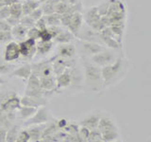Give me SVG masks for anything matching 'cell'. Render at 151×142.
Here are the masks:
<instances>
[{
  "label": "cell",
  "mask_w": 151,
  "mask_h": 142,
  "mask_svg": "<svg viewBox=\"0 0 151 142\" xmlns=\"http://www.w3.org/2000/svg\"><path fill=\"white\" fill-rule=\"evenodd\" d=\"M83 74V91L89 95L99 96L105 90L103 85L101 68L93 64L88 58L78 57Z\"/></svg>",
  "instance_id": "1"
},
{
  "label": "cell",
  "mask_w": 151,
  "mask_h": 142,
  "mask_svg": "<svg viewBox=\"0 0 151 142\" xmlns=\"http://www.w3.org/2000/svg\"><path fill=\"white\" fill-rule=\"evenodd\" d=\"M130 62L127 56L118 58L114 63L101 68L104 90L115 86L126 78L130 70Z\"/></svg>",
  "instance_id": "2"
},
{
  "label": "cell",
  "mask_w": 151,
  "mask_h": 142,
  "mask_svg": "<svg viewBox=\"0 0 151 142\" xmlns=\"http://www.w3.org/2000/svg\"><path fill=\"white\" fill-rule=\"evenodd\" d=\"M123 56H126L123 49H111L106 47L105 49H103L102 51L92 56L91 58H89V60L91 61L93 64H96L98 67L102 68L106 65L111 64L112 63H114L118 58H120V57H123Z\"/></svg>",
  "instance_id": "3"
},
{
  "label": "cell",
  "mask_w": 151,
  "mask_h": 142,
  "mask_svg": "<svg viewBox=\"0 0 151 142\" xmlns=\"http://www.w3.org/2000/svg\"><path fill=\"white\" fill-rule=\"evenodd\" d=\"M74 44L76 46V49H77L78 57H82V58L88 59L106 49V46L97 44V43L80 40L78 39V38H76L74 40Z\"/></svg>",
  "instance_id": "4"
},
{
  "label": "cell",
  "mask_w": 151,
  "mask_h": 142,
  "mask_svg": "<svg viewBox=\"0 0 151 142\" xmlns=\"http://www.w3.org/2000/svg\"><path fill=\"white\" fill-rule=\"evenodd\" d=\"M82 16L85 25L93 28V30L100 32L105 28L101 21V16L97 12L96 6H92L86 9L82 13Z\"/></svg>",
  "instance_id": "5"
},
{
  "label": "cell",
  "mask_w": 151,
  "mask_h": 142,
  "mask_svg": "<svg viewBox=\"0 0 151 142\" xmlns=\"http://www.w3.org/2000/svg\"><path fill=\"white\" fill-rule=\"evenodd\" d=\"M50 120V113L46 106H41L37 109L36 113L31 117L27 120L24 123V126H32V125H41L46 124Z\"/></svg>",
  "instance_id": "6"
},
{
  "label": "cell",
  "mask_w": 151,
  "mask_h": 142,
  "mask_svg": "<svg viewBox=\"0 0 151 142\" xmlns=\"http://www.w3.org/2000/svg\"><path fill=\"white\" fill-rule=\"evenodd\" d=\"M36 42L30 38H26L19 43L21 58L26 61H31L36 57Z\"/></svg>",
  "instance_id": "7"
},
{
  "label": "cell",
  "mask_w": 151,
  "mask_h": 142,
  "mask_svg": "<svg viewBox=\"0 0 151 142\" xmlns=\"http://www.w3.org/2000/svg\"><path fill=\"white\" fill-rule=\"evenodd\" d=\"M53 59H54V57H52L50 59L38 62V63H35V64H31L32 71L39 78L55 76L54 72H53V67H52V62H53Z\"/></svg>",
  "instance_id": "8"
},
{
  "label": "cell",
  "mask_w": 151,
  "mask_h": 142,
  "mask_svg": "<svg viewBox=\"0 0 151 142\" xmlns=\"http://www.w3.org/2000/svg\"><path fill=\"white\" fill-rule=\"evenodd\" d=\"M21 58L20 55V47H19V43L16 41H11L8 44L5 45L2 59L8 63H14Z\"/></svg>",
  "instance_id": "9"
},
{
  "label": "cell",
  "mask_w": 151,
  "mask_h": 142,
  "mask_svg": "<svg viewBox=\"0 0 151 142\" xmlns=\"http://www.w3.org/2000/svg\"><path fill=\"white\" fill-rule=\"evenodd\" d=\"M97 130L100 132V134H104V133H108V132L119 131L114 118L112 117V116L110 113H106V112H103L100 120H99Z\"/></svg>",
  "instance_id": "10"
},
{
  "label": "cell",
  "mask_w": 151,
  "mask_h": 142,
  "mask_svg": "<svg viewBox=\"0 0 151 142\" xmlns=\"http://www.w3.org/2000/svg\"><path fill=\"white\" fill-rule=\"evenodd\" d=\"M102 114L103 112L100 110H94L91 113H89L88 115L85 116L82 120L78 122V125L87 128L90 131L96 130L97 129L98 122L102 116Z\"/></svg>",
  "instance_id": "11"
},
{
  "label": "cell",
  "mask_w": 151,
  "mask_h": 142,
  "mask_svg": "<svg viewBox=\"0 0 151 142\" xmlns=\"http://www.w3.org/2000/svg\"><path fill=\"white\" fill-rule=\"evenodd\" d=\"M76 38H78V39H80V40H84V41L97 43V44L102 45L100 32L93 30V28L88 27L87 25H85V24H83L81 30H79L78 34L76 36Z\"/></svg>",
  "instance_id": "12"
},
{
  "label": "cell",
  "mask_w": 151,
  "mask_h": 142,
  "mask_svg": "<svg viewBox=\"0 0 151 142\" xmlns=\"http://www.w3.org/2000/svg\"><path fill=\"white\" fill-rule=\"evenodd\" d=\"M55 55L57 57H60V58L67 59V60H71L78 57L77 49H76V46L74 44V42L68 43V44L59 45L58 47H57Z\"/></svg>",
  "instance_id": "13"
},
{
  "label": "cell",
  "mask_w": 151,
  "mask_h": 142,
  "mask_svg": "<svg viewBox=\"0 0 151 142\" xmlns=\"http://www.w3.org/2000/svg\"><path fill=\"white\" fill-rule=\"evenodd\" d=\"M21 106L20 98L18 97V95L12 91L11 95L5 99L0 105V110L4 112H13L17 111Z\"/></svg>",
  "instance_id": "14"
},
{
  "label": "cell",
  "mask_w": 151,
  "mask_h": 142,
  "mask_svg": "<svg viewBox=\"0 0 151 142\" xmlns=\"http://www.w3.org/2000/svg\"><path fill=\"white\" fill-rule=\"evenodd\" d=\"M83 24H84V21H83L82 12H76L72 14V16L70 18V21L66 28H67V30L76 37L78 34L79 30H81Z\"/></svg>",
  "instance_id": "15"
},
{
  "label": "cell",
  "mask_w": 151,
  "mask_h": 142,
  "mask_svg": "<svg viewBox=\"0 0 151 142\" xmlns=\"http://www.w3.org/2000/svg\"><path fill=\"white\" fill-rule=\"evenodd\" d=\"M56 93H60L70 87L71 84V74L69 67L65 69L61 74L56 76Z\"/></svg>",
  "instance_id": "16"
},
{
  "label": "cell",
  "mask_w": 151,
  "mask_h": 142,
  "mask_svg": "<svg viewBox=\"0 0 151 142\" xmlns=\"http://www.w3.org/2000/svg\"><path fill=\"white\" fill-rule=\"evenodd\" d=\"M31 73H32L31 64L26 63V64H22L21 66H18V67L14 68L12 72L9 76V78L16 77V78H20V79L25 80V82H27Z\"/></svg>",
  "instance_id": "17"
},
{
  "label": "cell",
  "mask_w": 151,
  "mask_h": 142,
  "mask_svg": "<svg viewBox=\"0 0 151 142\" xmlns=\"http://www.w3.org/2000/svg\"><path fill=\"white\" fill-rule=\"evenodd\" d=\"M55 43L53 41H42L38 40L36 42V56L45 57L53 49Z\"/></svg>",
  "instance_id": "18"
},
{
  "label": "cell",
  "mask_w": 151,
  "mask_h": 142,
  "mask_svg": "<svg viewBox=\"0 0 151 142\" xmlns=\"http://www.w3.org/2000/svg\"><path fill=\"white\" fill-rule=\"evenodd\" d=\"M76 39L74 34H72L67 28H60V30L57 33V35L54 37L53 42L56 44L60 45V44H68V43H72Z\"/></svg>",
  "instance_id": "19"
},
{
  "label": "cell",
  "mask_w": 151,
  "mask_h": 142,
  "mask_svg": "<svg viewBox=\"0 0 151 142\" xmlns=\"http://www.w3.org/2000/svg\"><path fill=\"white\" fill-rule=\"evenodd\" d=\"M27 30L28 28L25 26L21 25L20 23L18 25L14 26L12 28V30L11 33L12 35V39L16 42H21L24 39L27 38Z\"/></svg>",
  "instance_id": "20"
},
{
  "label": "cell",
  "mask_w": 151,
  "mask_h": 142,
  "mask_svg": "<svg viewBox=\"0 0 151 142\" xmlns=\"http://www.w3.org/2000/svg\"><path fill=\"white\" fill-rule=\"evenodd\" d=\"M20 102H21L22 106L34 107V108L45 106L47 103V101H42V99H38L32 98L29 96H26V95H24L22 98H20Z\"/></svg>",
  "instance_id": "21"
},
{
  "label": "cell",
  "mask_w": 151,
  "mask_h": 142,
  "mask_svg": "<svg viewBox=\"0 0 151 142\" xmlns=\"http://www.w3.org/2000/svg\"><path fill=\"white\" fill-rule=\"evenodd\" d=\"M40 87L42 90H45V91L56 93V78H55V76L40 78Z\"/></svg>",
  "instance_id": "22"
},
{
  "label": "cell",
  "mask_w": 151,
  "mask_h": 142,
  "mask_svg": "<svg viewBox=\"0 0 151 142\" xmlns=\"http://www.w3.org/2000/svg\"><path fill=\"white\" fill-rule=\"evenodd\" d=\"M45 124L28 126V129H27V132L29 135L30 141L36 142L37 140H39L42 135V132L45 130Z\"/></svg>",
  "instance_id": "23"
},
{
  "label": "cell",
  "mask_w": 151,
  "mask_h": 142,
  "mask_svg": "<svg viewBox=\"0 0 151 142\" xmlns=\"http://www.w3.org/2000/svg\"><path fill=\"white\" fill-rule=\"evenodd\" d=\"M38 108H34V107H27V106H20V108L16 111L17 112V117L20 120H27L29 117H31L34 114L36 113Z\"/></svg>",
  "instance_id": "24"
},
{
  "label": "cell",
  "mask_w": 151,
  "mask_h": 142,
  "mask_svg": "<svg viewBox=\"0 0 151 142\" xmlns=\"http://www.w3.org/2000/svg\"><path fill=\"white\" fill-rule=\"evenodd\" d=\"M21 4L23 15H28L32 11L40 7V2L37 1V0H23Z\"/></svg>",
  "instance_id": "25"
},
{
  "label": "cell",
  "mask_w": 151,
  "mask_h": 142,
  "mask_svg": "<svg viewBox=\"0 0 151 142\" xmlns=\"http://www.w3.org/2000/svg\"><path fill=\"white\" fill-rule=\"evenodd\" d=\"M21 126L17 124H12L6 133V142H14L16 140L19 133L21 132Z\"/></svg>",
  "instance_id": "26"
},
{
  "label": "cell",
  "mask_w": 151,
  "mask_h": 142,
  "mask_svg": "<svg viewBox=\"0 0 151 142\" xmlns=\"http://www.w3.org/2000/svg\"><path fill=\"white\" fill-rule=\"evenodd\" d=\"M27 86L26 90H31V89H36V88H40V78L33 72L30 74L29 78L27 79L26 82Z\"/></svg>",
  "instance_id": "27"
},
{
  "label": "cell",
  "mask_w": 151,
  "mask_h": 142,
  "mask_svg": "<svg viewBox=\"0 0 151 142\" xmlns=\"http://www.w3.org/2000/svg\"><path fill=\"white\" fill-rule=\"evenodd\" d=\"M16 67V64L12 63H8V62L4 61L2 58L0 59V75H9L13 69Z\"/></svg>",
  "instance_id": "28"
},
{
  "label": "cell",
  "mask_w": 151,
  "mask_h": 142,
  "mask_svg": "<svg viewBox=\"0 0 151 142\" xmlns=\"http://www.w3.org/2000/svg\"><path fill=\"white\" fill-rule=\"evenodd\" d=\"M47 27H55V26H60V16L58 13H51L48 15H44Z\"/></svg>",
  "instance_id": "29"
},
{
  "label": "cell",
  "mask_w": 151,
  "mask_h": 142,
  "mask_svg": "<svg viewBox=\"0 0 151 142\" xmlns=\"http://www.w3.org/2000/svg\"><path fill=\"white\" fill-rule=\"evenodd\" d=\"M9 13L13 17H15L17 19H21V17L23 16L21 2H16L9 5Z\"/></svg>",
  "instance_id": "30"
},
{
  "label": "cell",
  "mask_w": 151,
  "mask_h": 142,
  "mask_svg": "<svg viewBox=\"0 0 151 142\" xmlns=\"http://www.w3.org/2000/svg\"><path fill=\"white\" fill-rule=\"evenodd\" d=\"M109 6H110V0H104L99 5L96 6L97 12L100 16H105L108 14L109 12Z\"/></svg>",
  "instance_id": "31"
},
{
  "label": "cell",
  "mask_w": 151,
  "mask_h": 142,
  "mask_svg": "<svg viewBox=\"0 0 151 142\" xmlns=\"http://www.w3.org/2000/svg\"><path fill=\"white\" fill-rule=\"evenodd\" d=\"M89 135H90V130L87 128L79 126L78 128V135L80 142H88L89 138Z\"/></svg>",
  "instance_id": "32"
},
{
  "label": "cell",
  "mask_w": 151,
  "mask_h": 142,
  "mask_svg": "<svg viewBox=\"0 0 151 142\" xmlns=\"http://www.w3.org/2000/svg\"><path fill=\"white\" fill-rule=\"evenodd\" d=\"M88 142H104L103 139H102V136H101L100 132H99L97 129L90 131Z\"/></svg>",
  "instance_id": "33"
},
{
  "label": "cell",
  "mask_w": 151,
  "mask_h": 142,
  "mask_svg": "<svg viewBox=\"0 0 151 142\" xmlns=\"http://www.w3.org/2000/svg\"><path fill=\"white\" fill-rule=\"evenodd\" d=\"M27 38H30V39L38 41L40 39V30H38L35 26L29 28H28V30H27Z\"/></svg>",
  "instance_id": "34"
},
{
  "label": "cell",
  "mask_w": 151,
  "mask_h": 142,
  "mask_svg": "<svg viewBox=\"0 0 151 142\" xmlns=\"http://www.w3.org/2000/svg\"><path fill=\"white\" fill-rule=\"evenodd\" d=\"M12 40L13 39L11 31H0V44L6 45Z\"/></svg>",
  "instance_id": "35"
},
{
  "label": "cell",
  "mask_w": 151,
  "mask_h": 142,
  "mask_svg": "<svg viewBox=\"0 0 151 142\" xmlns=\"http://www.w3.org/2000/svg\"><path fill=\"white\" fill-rule=\"evenodd\" d=\"M28 15H29V17L32 19L33 21L36 22L37 20H39L40 18H42V16H44V12H42V9L40 6L37 9H35L34 11H32L29 14H28Z\"/></svg>",
  "instance_id": "36"
},
{
  "label": "cell",
  "mask_w": 151,
  "mask_h": 142,
  "mask_svg": "<svg viewBox=\"0 0 151 142\" xmlns=\"http://www.w3.org/2000/svg\"><path fill=\"white\" fill-rule=\"evenodd\" d=\"M41 8L42 9V12H44V15H48V14L55 12V6L48 2H45L44 5L41 6Z\"/></svg>",
  "instance_id": "37"
},
{
  "label": "cell",
  "mask_w": 151,
  "mask_h": 142,
  "mask_svg": "<svg viewBox=\"0 0 151 142\" xmlns=\"http://www.w3.org/2000/svg\"><path fill=\"white\" fill-rule=\"evenodd\" d=\"M20 24L23 26L27 27V28H29L35 25V21H33L29 17V15H23L20 19Z\"/></svg>",
  "instance_id": "38"
},
{
  "label": "cell",
  "mask_w": 151,
  "mask_h": 142,
  "mask_svg": "<svg viewBox=\"0 0 151 142\" xmlns=\"http://www.w3.org/2000/svg\"><path fill=\"white\" fill-rule=\"evenodd\" d=\"M30 138H29V135L27 132V130H21V132L19 133V135L17 136L16 140L14 142H29Z\"/></svg>",
  "instance_id": "39"
},
{
  "label": "cell",
  "mask_w": 151,
  "mask_h": 142,
  "mask_svg": "<svg viewBox=\"0 0 151 142\" xmlns=\"http://www.w3.org/2000/svg\"><path fill=\"white\" fill-rule=\"evenodd\" d=\"M9 15H11V13H9V6L5 5V6L0 7V20H6Z\"/></svg>",
  "instance_id": "40"
},
{
  "label": "cell",
  "mask_w": 151,
  "mask_h": 142,
  "mask_svg": "<svg viewBox=\"0 0 151 142\" xmlns=\"http://www.w3.org/2000/svg\"><path fill=\"white\" fill-rule=\"evenodd\" d=\"M34 26L38 28V30H45V28H47L46 23H45V20L44 16H42V18H40L39 20H37V21L35 22V25H34Z\"/></svg>",
  "instance_id": "41"
},
{
  "label": "cell",
  "mask_w": 151,
  "mask_h": 142,
  "mask_svg": "<svg viewBox=\"0 0 151 142\" xmlns=\"http://www.w3.org/2000/svg\"><path fill=\"white\" fill-rule=\"evenodd\" d=\"M12 27L6 20H0V31H11Z\"/></svg>",
  "instance_id": "42"
},
{
  "label": "cell",
  "mask_w": 151,
  "mask_h": 142,
  "mask_svg": "<svg viewBox=\"0 0 151 142\" xmlns=\"http://www.w3.org/2000/svg\"><path fill=\"white\" fill-rule=\"evenodd\" d=\"M6 21L8 22L9 25L12 28V27L16 26V25H18L19 23H20V19H17V18H15V17H13V16H12V15H9V16L6 19Z\"/></svg>",
  "instance_id": "43"
},
{
  "label": "cell",
  "mask_w": 151,
  "mask_h": 142,
  "mask_svg": "<svg viewBox=\"0 0 151 142\" xmlns=\"http://www.w3.org/2000/svg\"><path fill=\"white\" fill-rule=\"evenodd\" d=\"M68 120H65V118H60V120H57V125H58L59 130H63V128L68 124Z\"/></svg>",
  "instance_id": "44"
},
{
  "label": "cell",
  "mask_w": 151,
  "mask_h": 142,
  "mask_svg": "<svg viewBox=\"0 0 151 142\" xmlns=\"http://www.w3.org/2000/svg\"><path fill=\"white\" fill-rule=\"evenodd\" d=\"M6 133H7L6 129L0 128V142H6Z\"/></svg>",
  "instance_id": "45"
},
{
  "label": "cell",
  "mask_w": 151,
  "mask_h": 142,
  "mask_svg": "<svg viewBox=\"0 0 151 142\" xmlns=\"http://www.w3.org/2000/svg\"><path fill=\"white\" fill-rule=\"evenodd\" d=\"M6 82H7V80L3 78V76L0 75V84H1V85L2 84H5V83H6Z\"/></svg>",
  "instance_id": "46"
},
{
  "label": "cell",
  "mask_w": 151,
  "mask_h": 142,
  "mask_svg": "<svg viewBox=\"0 0 151 142\" xmlns=\"http://www.w3.org/2000/svg\"><path fill=\"white\" fill-rule=\"evenodd\" d=\"M111 142H124V141H122L120 138H118V139H115V140H113V141H111Z\"/></svg>",
  "instance_id": "47"
},
{
  "label": "cell",
  "mask_w": 151,
  "mask_h": 142,
  "mask_svg": "<svg viewBox=\"0 0 151 142\" xmlns=\"http://www.w3.org/2000/svg\"><path fill=\"white\" fill-rule=\"evenodd\" d=\"M0 88H1V84H0Z\"/></svg>",
  "instance_id": "48"
},
{
  "label": "cell",
  "mask_w": 151,
  "mask_h": 142,
  "mask_svg": "<svg viewBox=\"0 0 151 142\" xmlns=\"http://www.w3.org/2000/svg\"><path fill=\"white\" fill-rule=\"evenodd\" d=\"M37 1H39V0H37Z\"/></svg>",
  "instance_id": "49"
}]
</instances>
